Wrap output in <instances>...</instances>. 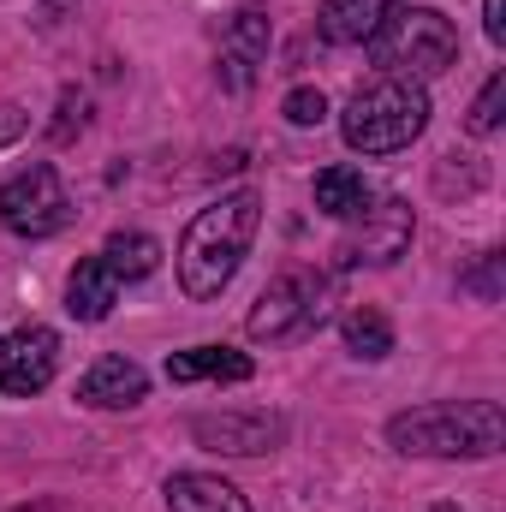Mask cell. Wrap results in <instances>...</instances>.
I'll return each mask as SVG.
<instances>
[{
    "label": "cell",
    "mask_w": 506,
    "mask_h": 512,
    "mask_svg": "<svg viewBox=\"0 0 506 512\" xmlns=\"http://www.w3.org/2000/svg\"><path fill=\"white\" fill-rule=\"evenodd\" d=\"M483 30L489 42H506V0H483Z\"/></svg>",
    "instance_id": "cell-23"
},
{
    "label": "cell",
    "mask_w": 506,
    "mask_h": 512,
    "mask_svg": "<svg viewBox=\"0 0 506 512\" xmlns=\"http://www.w3.org/2000/svg\"><path fill=\"white\" fill-rule=\"evenodd\" d=\"M251 358L233 346H191L167 358V382H251Z\"/></svg>",
    "instance_id": "cell-14"
},
{
    "label": "cell",
    "mask_w": 506,
    "mask_h": 512,
    "mask_svg": "<svg viewBox=\"0 0 506 512\" xmlns=\"http://www.w3.org/2000/svg\"><path fill=\"white\" fill-rule=\"evenodd\" d=\"M161 495H167V512H251L227 477H209V471H173Z\"/></svg>",
    "instance_id": "cell-13"
},
{
    "label": "cell",
    "mask_w": 506,
    "mask_h": 512,
    "mask_svg": "<svg viewBox=\"0 0 506 512\" xmlns=\"http://www.w3.org/2000/svg\"><path fill=\"white\" fill-rule=\"evenodd\" d=\"M501 262H506L501 251H483V262H477L459 286H465V292H477V298H501Z\"/></svg>",
    "instance_id": "cell-21"
},
{
    "label": "cell",
    "mask_w": 506,
    "mask_h": 512,
    "mask_svg": "<svg viewBox=\"0 0 506 512\" xmlns=\"http://www.w3.org/2000/svg\"><path fill=\"white\" fill-rule=\"evenodd\" d=\"M387 441L411 459H489L506 447V411L495 399H441L399 411L387 423Z\"/></svg>",
    "instance_id": "cell-2"
},
{
    "label": "cell",
    "mask_w": 506,
    "mask_h": 512,
    "mask_svg": "<svg viewBox=\"0 0 506 512\" xmlns=\"http://www.w3.org/2000/svg\"><path fill=\"white\" fill-rule=\"evenodd\" d=\"M393 6H405V0H322L316 30H322V42H334V48H358V42H370L381 24H387Z\"/></svg>",
    "instance_id": "cell-11"
},
{
    "label": "cell",
    "mask_w": 506,
    "mask_h": 512,
    "mask_svg": "<svg viewBox=\"0 0 506 512\" xmlns=\"http://www.w3.org/2000/svg\"><path fill=\"white\" fill-rule=\"evenodd\" d=\"M328 316V280L322 274H280L251 310V340H286V334H304Z\"/></svg>",
    "instance_id": "cell-6"
},
{
    "label": "cell",
    "mask_w": 506,
    "mask_h": 512,
    "mask_svg": "<svg viewBox=\"0 0 506 512\" xmlns=\"http://www.w3.org/2000/svg\"><path fill=\"white\" fill-rule=\"evenodd\" d=\"M54 370H60V334L54 328L24 322V328H12L0 340V393L30 399V393H42L54 382Z\"/></svg>",
    "instance_id": "cell-8"
},
{
    "label": "cell",
    "mask_w": 506,
    "mask_h": 512,
    "mask_svg": "<svg viewBox=\"0 0 506 512\" xmlns=\"http://www.w3.org/2000/svg\"><path fill=\"white\" fill-rule=\"evenodd\" d=\"M358 227L340 239V268H387V262H399V256L411 251V233H417V221H411V203H399V197H370L358 215H352Z\"/></svg>",
    "instance_id": "cell-7"
},
{
    "label": "cell",
    "mask_w": 506,
    "mask_h": 512,
    "mask_svg": "<svg viewBox=\"0 0 506 512\" xmlns=\"http://www.w3.org/2000/svg\"><path fill=\"white\" fill-rule=\"evenodd\" d=\"M143 393H149V376L131 358H96L78 382V399L90 411H131V405H143Z\"/></svg>",
    "instance_id": "cell-10"
},
{
    "label": "cell",
    "mask_w": 506,
    "mask_h": 512,
    "mask_svg": "<svg viewBox=\"0 0 506 512\" xmlns=\"http://www.w3.org/2000/svg\"><path fill=\"white\" fill-rule=\"evenodd\" d=\"M262 54H268V6H239L233 24H227V66H233L239 90L251 84V66Z\"/></svg>",
    "instance_id": "cell-15"
},
{
    "label": "cell",
    "mask_w": 506,
    "mask_h": 512,
    "mask_svg": "<svg viewBox=\"0 0 506 512\" xmlns=\"http://www.w3.org/2000/svg\"><path fill=\"white\" fill-rule=\"evenodd\" d=\"M102 262H108L120 280H143V274H155V262H161V245H155L149 233H114V239L102 245Z\"/></svg>",
    "instance_id": "cell-18"
},
{
    "label": "cell",
    "mask_w": 506,
    "mask_h": 512,
    "mask_svg": "<svg viewBox=\"0 0 506 512\" xmlns=\"http://www.w3.org/2000/svg\"><path fill=\"white\" fill-rule=\"evenodd\" d=\"M340 334H346V352L364 358V364H381V358L393 352V328H387L381 310H352V316L340 322Z\"/></svg>",
    "instance_id": "cell-17"
},
{
    "label": "cell",
    "mask_w": 506,
    "mask_h": 512,
    "mask_svg": "<svg viewBox=\"0 0 506 512\" xmlns=\"http://www.w3.org/2000/svg\"><path fill=\"white\" fill-rule=\"evenodd\" d=\"M501 108H506V72H495V78L483 84V96L471 102V131L489 137V131L501 126Z\"/></svg>",
    "instance_id": "cell-19"
},
{
    "label": "cell",
    "mask_w": 506,
    "mask_h": 512,
    "mask_svg": "<svg viewBox=\"0 0 506 512\" xmlns=\"http://www.w3.org/2000/svg\"><path fill=\"white\" fill-rule=\"evenodd\" d=\"M72 131H84V96H66V102H60V126H54V137L66 143Z\"/></svg>",
    "instance_id": "cell-22"
},
{
    "label": "cell",
    "mask_w": 506,
    "mask_h": 512,
    "mask_svg": "<svg viewBox=\"0 0 506 512\" xmlns=\"http://www.w3.org/2000/svg\"><path fill=\"white\" fill-rule=\"evenodd\" d=\"M280 114H286L292 126H322V120H328V96H322V90H310V84H298V90L280 102Z\"/></svg>",
    "instance_id": "cell-20"
},
{
    "label": "cell",
    "mask_w": 506,
    "mask_h": 512,
    "mask_svg": "<svg viewBox=\"0 0 506 512\" xmlns=\"http://www.w3.org/2000/svg\"><path fill=\"white\" fill-rule=\"evenodd\" d=\"M120 286H126V280L102 262V251L84 256V262L72 268V280H66V310H72L78 322H102V316L120 304Z\"/></svg>",
    "instance_id": "cell-12"
},
{
    "label": "cell",
    "mask_w": 506,
    "mask_h": 512,
    "mask_svg": "<svg viewBox=\"0 0 506 512\" xmlns=\"http://www.w3.org/2000/svg\"><path fill=\"white\" fill-rule=\"evenodd\" d=\"M370 54H376L381 78H441L447 66H459V30L447 12L435 6H393L387 24L370 36Z\"/></svg>",
    "instance_id": "cell-4"
},
{
    "label": "cell",
    "mask_w": 506,
    "mask_h": 512,
    "mask_svg": "<svg viewBox=\"0 0 506 512\" xmlns=\"http://www.w3.org/2000/svg\"><path fill=\"white\" fill-rule=\"evenodd\" d=\"M66 221H72V197H66V185H60V173L48 161H30V167H18L0 185V227L6 233H18V239H54Z\"/></svg>",
    "instance_id": "cell-5"
},
{
    "label": "cell",
    "mask_w": 506,
    "mask_h": 512,
    "mask_svg": "<svg viewBox=\"0 0 506 512\" xmlns=\"http://www.w3.org/2000/svg\"><path fill=\"white\" fill-rule=\"evenodd\" d=\"M286 435L280 417L268 411H221V417H191V441L209 447V453H233V459H256V453H274Z\"/></svg>",
    "instance_id": "cell-9"
},
{
    "label": "cell",
    "mask_w": 506,
    "mask_h": 512,
    "mask_svg": "<svg viewBox=\"0 0 506 512\" xmlns=\"http://www.w3.org/2000/svg\"><path fill=\"white\" fill-rule=\"evenodd\" d=\"M429 126V90L411 84V78H376L364 84L346 114H340V131L358 155H393V149H411Z\"/></svg>",
    "instance_id": "cell-3"
},
{
    "label": "cell",
    "mask_w": 506,
    "mask_h": 512,
    "mask_svg": "<svg viewBox=\"0 0 506 512\" xmlns=\"http://www.w3.org/2000/svg\"><path fill=\"white\" fill-rule=\"evenodd\" d=\"M262 227V197L256 191H233V197H215L209 209L191 215L185 239H179V286L185 298L209 304L233 286L239 262L251 256V239Z\"/></svg>",
    "instance_id": "cell-1"
},
{
    "label": "cell",
    "mask_w": 506,
    "mask_h": 512,
    "mask_svg": "<svg viewBox=\"0 0 506 512\" xmlns=\"http://www.w3.org/2000/svg\"><path fill=\"white\" fill-rule=\"evenodd\" d=\"M364 203H370V179H364L358 167H322V173H316V209H322V215L352 221Z\"/></svg>",
    "instance_id": "cell-16"
}]
</instances>
